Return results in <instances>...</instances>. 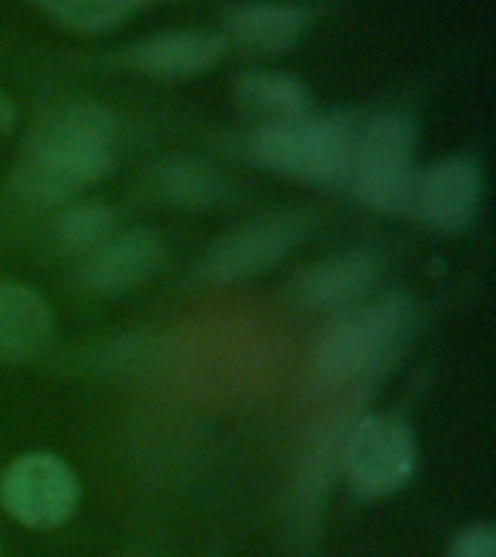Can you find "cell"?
<instances>
[{
    "instance_id": "obj_1",
    "label": "cell",
    "mask_w": 496,
    "mask_h": 557,
    "mask_svg": "<svg viewBox=\"0 0 496 557\" xmlns=\"http://www.w3.org/2000/svg\"><path fill=\"white\" fill-rule=\"evenodd\" d=\"M113 122L96 104H64L29 134L15 169V191L29 203H64L108 174Z\"/></svg>"
},
{
    "instance_id": "obj_2",
    "label": "cell",
    "mask_w": 496,
    "mask_h": 557,
    "mask_svg": "<svg viewBox=\"0 0 496 557\" xmlns=\"http://www.w3.org/2000/svg\"><path fill=\"white\" fill-rule=\"evenodd\" d=\"M409 331L412 305L404 296L343 308L317 343L313 377L322 386H348L374 377L404 348Z\"/></svg>"
},
{
    "instance_id": "obj_3",
    "label": "cell",
    "mask_w": 496,
    "mask_h": 557,
    "mask_svg": "<svg viewBox=\"0 0 496 557\" xmlns=\"http://www.w3.org/2000/svg\"><path fill=\"white\" fill-rule=\"evenodd\" d=\"M357 128L346 116H299L252 131L250 154L270 172L313 183H346Z\"/></svg>"
},
{
    "instance_id": "obj_4",
    "label": "cell",
    "mask_w": 496,
    "mask_h": 557,
    "mask_svg": "<svg viewBox=\"0 0 496 557\" xmlns=\"http://www.w3.org/2000/svg\"><path fill=\"white\" fill-rule=\"evenodd\" d=\"M416 125L407 113H381L355 134L348 186L365 207H407L416 191Z\"/></svg>"
},
{
    "instance_id": "obj_5",
    "label": "cell",
    "mask_w": 496,
    "mask_h": 557,
    "mask_svg": "<svg viewBox=\"0 0 496 557\" xmlns=\"http://www.w3.org/2000/svg\"><path fill=\"white\" fill-rule=\"evenodd\" d=\"M348 487L365 499H381L407 485L416 470V438L407 421L365 416L339 447Z\"/></svg>"
},
{
    "instance_id": "obj_6",
    "label": "cell",
    "mask_w": 496,
    "mask_h": 557,
    "mask_svg": "<svg viewBox=\"0 0 496 557\" xmlns=\"http://www.w3.org/2000/svg\"><path fill=\"white\" fill-rule=\"evenodd\" d=\"M0 503L26 529H59L76 511L78 479L59 456L26 453L3 470Z\"/></svg>"
},
{
    "instance_id": "obj_7",
    "label": "cell",
    "mask_w": 496,
    "mask_h": 557,
    "mask_svg": "<svg viewBox=\"0 0 496 557\" xmlns=\"http://www.w3.org/2000/svg\"><path fill=\"white\" fill-rule=\"evenodd\" d=\"M485 198V172L470 157H450L430 165L416 181L412 203L435 233H464Z\"/></svg>"
},
{
    "instance_id": "obj_8",
    "label": "cell",
    "mask_w": 496,
    "mask_h": 557,
    "mask_svg": "<svg viewBox=\"0 0 496 557\" xmlns=\"http://www.w3.org/2000/svg\"><path fill=\"white\" fill-rule=\"evenodd\" d=\"M302 235V221L296 215L261 218L226 235L207 256L203 273L212 282H241L259 270L276 264Z\"/></svg>"
},
{
    "instance_id": "obj_9",
    "label": "cell",
    "mask_w": 496,
    "mask_h": 557,
    "mask_svg": "<svg viewBox=\"0 0 496 557\" xmlns=\"http://www.w3.org/2000/svg\"><path fill=\"white\" fill-rule=\"evenodd\" d=\"M160 261L163 244L157 242L154 233L134 230L125 235H111L94 252H87L82 264V285L90 287L94 294H125L154 276Z\"/></svg>"
},
{
    "instance_id": "obj_10",
    "label": "cell",
    "mask_w": 496,
    "mask_h": 557,
    "mask_svg": "<svg viewBox=\"0 0 496 557\" xmlns=\"http://www.w3.org/2000/svg\"><path fill=\"white\" fill-rule=\"evenodd\" d=\"M224 38L209 29L157 33L131 47L128 64L154 78H186L209 70L224 55Z\"/></svg>"
},
{
    "instance_id": "obj_11",
    "label": "cell",
    "mask_w": 496,
    "mask_h": 557,
    "mask_svg": "<svg viewBox=\"0 0 496 557\" xmlns=\"http://www.w3.org/2000/svg\"><path fill=\"white\" fill-rule=\"evenodd\" d=\"M52 311L29 285L0 278V363H24L50 343Z\"/></svg>"
},
{
    "instance_id": "obj_12",
    "label": "cell",
    "mask_w": 496,
    "mask_h": 557,
    "mask_svg": "<svg viewBox=\"0 0 496 557\" xmlns=\"http://www.w3.org/2000/svg\"><path fill=\"white\" fill-rule=\"evenodd\" d=\"M377 264L369 252H339L313 264L299 278V299L317 311H343L351 308L372 287Z\"/></svg>"
},
{
    "instance_id": "obj_13",
    "label": "cell",
    "mask_w": 496,
    "mask_h": 557,
    "mask_svg": "<svg viewBox=\"0 0 496 557\" xmlns=\"http://www.w3.org/2000/svg\"><path fill=\"white\" fill-rule=\"evenodd\" d=\"M305 29V9L296 3H278V0H259L233 9L226 17V33L235 44H241L250 52H276L290 50Z\"/></svg>"
},
{
    "instance_id": "obj_14",
    "label": "cell",
    "mask_w": 496,
    "mask_h": 557,
    "mask_svg": "<svg viewBox=\"0 0 496 557\" xmlns=\"http://www.w3.org/2000/svg\"><path fill=\"white\" fill-rule=\"evenodd\" d=\"M235 96L247 111L259 116L261 125L299 120L311 104L308 87L299 78L287 73H268V70L244 73L235 82Z\"/></svg>"
},
{
    "instance_id": "obj_15",
    "label": "cell",
    "mask_w": 496,
    "mask_h": 557,
    "mask_svg": "<svg viewBox=\"0 0 496 557\" xmlns=\"http://www.w3.org/2000/svg\"><path fill=\"white\" fill-rule=\"evenodd\" d=\"M44 15L73 33H108L146 0H33Z\"/></svg>"
},
{
    "instance_id": "obj_16",
    "label": "cell",
    "mask_w": 496,
    "mask_h": 557,
    "mask_svg": "<svg viewBox=\"0 0 496 557\" xmlns=\"http://www.w3.org/2000/svg\"><path fill=\"white\" fill-rule=\"evenodd\" d=\"M157 189L181 209H207L221 198V177L200 160H172L157 174Z\"/></svg>"
},
{
    "instance_id": "obj_17",
    "label": "cell",
    "mask_w": 496,
    "mask_h": 557,
    "mask_svg": "<svg viewBox=\"0 0 496 557\" xmlns=\"http://www.w3.org/2000/svg\"><path fill=\"white\" fill-rule=\"evenodd\" d=\"M113 235V215L102 203H76L55 218V238L70 252H94Z\"/></svg>"
},
{
    "instance_id": "obj_18",
    "label": "cell",
    "mask_w": 496,
    "mask_h": 557,
    "mask_svg": "<svg viewBox=\"0 0 496 557\" xmlns=\"http://www.w3.org/2000/svg\"><path fill=\"white\" fill-rule=\"evenodd\" d=\"M447 557H496V537L491 525H470L452 540Z\"/></svg>"
},
{
    "instance_id": "obj_19",
    "label": "cell",
    "mask_w": 496,
    "mask_h": 557,
    "mask_svg": "<svg viewBox=\"0 0 496 557\" xmlns=\"http://www.w3.org/2000/svg\"><path fill=\"white\" fill-rule=\"evenodd\" d=\"M15 122V104L9 102L7 94L0 90V131H7Z\"/></svg>"
}]
</instances>
